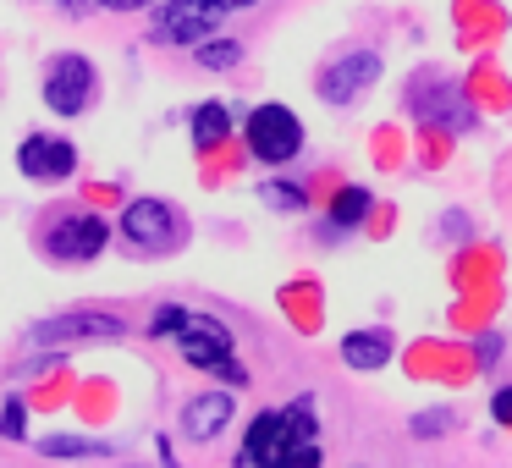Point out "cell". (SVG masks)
Segmentation results:
<instances>
[{
    "label": "cell",
    "mask_w": 512,
    "mask_h": 468,
    "mask_svg": "<svg viewBox=\"0 0 512 468\" xmlns=\"http://www.w3.org/2000/svg\"><path fill=\"white\" fill-rule=\"evenodd\" d=\"M314 408L309 397L287 402V408H270L248 424V441L237 452L243 468H292V463H320V446H314Z\"/></svg>",
    "instance_id": "1"
},
{
    "label": "cell",
    "mask_w": 512,
    "mask_h": 468,
    "mask_svg": "<svg viewBox=\"0 0 512 468\" xmlns=\"http://www.w3.org/2000/svg\"><path fill=\"white\" fill-rule=\"evenodd\" d=\"M177 353L188 358L193 369H204V375H221L226 386H248V369L232 358V347H237V336H232V325L226 320H215V314H199V309H182V320H177Z\"/></svg>",
    "instance_id": "2"
},
{
    "label": "cell",
    "mask_w": 512,
    "mask_h": 468,
    "mask_svg": "<svg viewBox=\"0 0 512 468\" xmlns=\"http://www.w3.org/2000/svg\"><path fill=\"white\" fill-rule=\"evenodd\" d=\"M243 138H248V155L254 160H265V166H287V160H298V149H303V122L287 111V105L265 100V105L248 111Z\"/></svg>",
    "instance_id": "3"
},
{
    "label": "cell",
    "mask_w": 512,
    "mask_h": 468,
    "mask_svg": "<svg viewBox=\"0 0 512 468\" xmlns=\"http://www.w3.org/2000/svg\"><path fill=\"white\" fill-rule=\"evenodd\" d=\"M226 23V6L221 0H166L155 12V28H149V45H166V50H182V45H204L215 28Z\"/></svg>",
    "instance_id": "4"
},
{
    "label": "cell",
    "mask_w": 512,
    "mask_h": 468,
    "mask_svg": "<svg viewBox=\"0 0 512 468\" xmlns=\"http://www.w3.org/2000/svg\"><path fill=\"white\" fill-rule=\"evenodd\" d=\"M127 325L122 314L105 309H72V314H50V320L28 325V342L34 347H72V342H122Z\"/></svg>",
    "instance_id": "5"
},
{
    "label": "cell",
    "mask_w": 512,
    "mask_h": 468,
    "mask_svg": "<svg viewBox=\"0 0 512 468\" xmlns=\"http://www.w3.org/2000/svg\"><path fill=\"white\" fill-rule=\"evenodd\" d=\"M94 89H100V78H94V61L78 56V50H67V56H50V72H45V105L56 116H83L94 105Z\"/></svg>",
    "instance_id": "6"
},
{
    "label": "cell",
    "mask_w": 512,
    "mask_h": 468,
    "mask_svg": "<svg viewBox=\"0 0 512 468\" xmlns=\"http://www.w3.org/2000/svg\"><path fill=\"white\" fill-rule=\"evenodd\" d=\"M375 78H380V50H347V56H336L331 67L320 72L314 94H320L325 105H353Z\"/></svg>",
    "instance_id": "7"
},
{
    "label": "cell",
    "mask_w": 512,
    "mask_h": 468,
    "mask_svg": "<svg viewBox=\"0 0 512 468\" xmlns=\"http://www.w3.org/2000/svg\"><path fill=\"white\" fill-rule=\"evenodd\" d=\"M17 171L34 182H67L78 171V149L67 138H50V133H28L17 144Z\"/></svg>",
    "instance_id": "8"
},
{
    "label": "cell",
    "mask_w": 512,
    "mask_h": 468,
    "mask_svg": "<svg viewBox=\"0 0 512 468\" xmlns=\"http://www.w3.org/2000/svg\"><path fill=\"white\" fill-rule=\"evenodd\" d=\"M122 237H127V243H138V248H166V243H177V237H182L177 210H171L166 199H133V204L122 210Z\"/></svg>",
    "instance_id": "9"
},
{
    "label": "cell",
    "mask_w": 512,
    "mask_h": 468,
    "mask_svg": "<svg viewBox=\"0 0 512 468\" xmlns=\"http://www.w3.org/2000/svg\"><path fill=\"white\" fill-rule=\"evenodd\" d=\"M111 243V226L100 221V215H61L56 226H50V237H45V248L56 259H94L100 248Z\"/></svg>",
    "instance_id": "10"
},
{
    "label": "cell",
    "mask_w": 512,
    "mask_h": 468,
    "mask_svg": "<svg viewBox=\"0 0 512 468\" xmlns=\"http://www.w3.org/2000/svg\"><path fill=\"white\" fill-rule=\"evenodd\" d=\"M232 391H199V397H188V408H182V435L188 441H215V435L232 424Z\"/></svg>",
    "instance_id": "11"
},
{
    "label": "cell",
    "mask_w": 512,
    "mask_h": 468,
    "mask_svg": "<svg viewBox=\"0 0 512 468\" xmlns=\"http://www.w3.org/2000/svg\"><path fill=\"white\" fill-rule=\"evenodd\" d=\"M391 353H397L391 331H347V336H342V364H347V369H364V375L386 369Z\"/></svg>",
    "instance_id": "12"
},
{
    "label": "cell",
    "mask_w": 512,
    "mask_h": 468,
    "mask_svg": "<svg viewBox=\"0 0 512 468\" xmlns=\"http://www.w3.org/2000/svg\"><path fill=\"white\" fill-rule=\"evenodd\" d=\"M369 188H358V182H347V188H336V199H331V215H325V237H342V232H353V226H364V215H369Z\"/></svg>",
    "instance_id": "13"
},
{
    "label": "cell",
    "mask_w": 512,
    "mask_h": 468,
    "mask_svg": "<svg viewBox=\"0 0 512 468\" xmlns=\"http://www.w3.org/2000/svg\"><path fill=\"white\" fill-rule=\"evenodd\" d=\"M188 133H193V144H199V149H215V144H226V133H232V111H226L221 100L199 105V111L188 116Z\"/></svg>",
    "instance_id": "14"
},
{
    "label": "cell",
    "mask_w": 512,
    "mask_h": 468,
    "mask_svg": "<svg viewBox=\"0 0 512 468\" xmlns=\"http://www.w3.org/2000/svg\"><path fill=\"white\" fill-rule=\"evenodd\" d=\"M39 452L45 457H111L116 446L111 441H89V435H45Z\"/></svg>",
    "instance_id": "15"
},
{
    "label": "cell",
    "mask_w": 512,
    "mask_h": 468,
    "mask_svg": "<svg viewBox=\"0 0 512 468\" xmlns=\"http://www.w3.org/2000/svg\"><path fill=\"white\" fill-rule=\"evenodd\" d=\"M193 56H199V67L204 72H226V67H237L243 61V45H232V39H204V45H193Z\"/></svg>",
    "instance_id": "16"
},
{
    "label": "cell",
    "mask_w": 512,
    "mask_h": 468,
    "mask_svg": "<svg viewBox=\"0 0 512 468\" xmlns=\"http://www.w3.org/2000/svg\"><path fill=\"white\" fill-rule=\"evenodd\" d=\"M259 199H265L270 210H281V215H287V210L298 215L303 204H309V193H303L298 182H259Z\"/></svg>",
    "instance_id": "17"
},
{
    "label": "cell",
    "mask_w": 512,
    "mask_h": 468,
    "mask_svg": "<svg viewBox=\"0 0 512 468\" xmlns=\"http://www.w3.org/2000/svg\"><path fill=\"white\" fill-rule=\"evenodd\" d=\"M408 430H413V441H441V435L452 430V408H424V413H413Z\"/></svg>",
    "instance_id": "18"
},
{
    "label": "cell",
    "mask_w": 512,
    "mask_h": 468,
    "mask_svg": "<svg viewBox=\"0 0 512 468\" xmlns=\"http://www.w3.org/2000/svg\"><path fill=\"white\" fill-rule=\"evenodd\" d=\"M0 435L6 441H23V397H6V408H0Z\"/></svg>",
    "instance_id": "19"
},
{
    "label": "cell",
    "mask_w": 512,
    "mask_h": 468,
    "mask_svg": "<svg viewBox=\"0 0 512 468\" xmlns=\"http://www.w3.org/2000/svg\"><path fill=\"white\" fill-rule=\"evenodd\" d=\"M490 419L507 424V430H512V386H501L496 397H490Z\"/></svg>",
    "instance_id": "20"
},
{
    "label": "cell",
    "mask_w": 512,
    "mask_h": 468,
    "mask_svg": "<svg viewBox=\"0 0 512 468\" xmlns=\"http://www.w3.org/2000/svg\"><path fill=\"white\" fill-rule=\"evenodd\" d=\"M105 12H144V6H160V0H94Z\"/></svg>",
    "instance_id": "21"
},
{
    "label": "cell",
    "mask_w": 512,
    "mask_h": 468,
    "mask_svg": "<svg viewBox=\"0 0 512 468\" xmlns=\"http://www.w3.org/2000/svg\"><path fill=\"white\" fill-rule=\"evenodd\" d=\"M56 6H67V12H89L94 0H56Z\"/></svg>",
    "instance_id": "22"
},
{
    "label": "cell",
    "mask_w": 512,
    "mask_h": 468,
    "mask_svg": "<svg viewBox=\"0 0 512 468\" xmlns=\"http://www.w3.org/2000/svg\"><path fill=\"white\" fill-rule=\"evenodd\" d=\"M226 12H243V6H254V0H221Z\"/></svg>",
    "instance_id": "23"
}]
</instances>
